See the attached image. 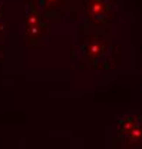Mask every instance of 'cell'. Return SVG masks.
I'll use <instances>...</instances> for the list:
<instances>
[{
  "instance_id": "obj_1",
  "label": "cell",
  "mask_w": 142,
  "mask_h": 149,
  "mask_svg": "<svg viewBox=\"0 0 142 149\" xmlns=\"http://www.w3.org/2000/svg\"><path fill=\"white\" fill-rule=\"evenodd\" d=\"M118 129L121 135L132 142L142 139V119L135 113H125L118 118Z\"/></svg>"
},
{
  "instance_id": "obj_2",
  "label": "cell",
  "mask_w": 142,
  "mask_h": 149,
  "mask_svg": "<svg viewBox=\"0 0 142 149\" xmlns=\"http://www.w3.org/2000/svg\"><path fill=\"white\" fill-rule=\"evenodd\" d=\"M43 27H45V24H43L40 13L32 4H29L26 7V30H27V35L36 36V35H39V30L43 29Z\"/></svg>"
},
{
  "instance_id": "obj_3",
  "label": "cell",
  "mask_w": 142,
  "mask_h": 149,
  "mask_svg": "<svg viewBox=\"0 0 142 149\" xmlns=\"http://www.w3.org/2000/svg\"><path fill=\"white\" fill-rule=\"evenodd\" d=\"M88 10L90 16L98 20L108 17L112 12V4L106 0H89L88 1Z\"/></svg>"
},
{
  "instance_id": "obj_4",
  "label": "cell",
  "mask_w": 142,
  "mask_h": 149,
  "mask_svg": "<svg viewBox=\"0 0 142 149\" xmlns=\"http://www.w3.org/2000/svg\"><path fill=\"white\" fill-rule=\"evenodd\" d=\"M105 45L101 42H90L86 46V56L90 60H99L102 56L105 55Z\"/></svg>"
},
{
  "instance_id": "obj_5",
  "label": "cell",
  "mask_w": 142,
  "mask_h": 149,
  "mask_svg": "<svg viewBox=\"0 0 142 149\" xmlns=\"http://www.w3.org/2000/svg\"><path fill=\"white\" fill-rule=\"evenodd\" d=\"M56 1H57V0H43L42 3H43V4H46V6H53Z\"/></svg>"
},
{
  "instance_id": "obj_6",
  "label": "cell",
  "mask_w": 142,
  "mask_h": 149,
  "mask_svg": "<svg viewBox=\"0 0 142 149\" xmlns=\"http://www.w3.org/2000/svg\"><path fill=\"white\" fill-rule=\"evenodd\" d=\"M0 16H1V6H0Z\"/></svg>"
}]
</instances>
